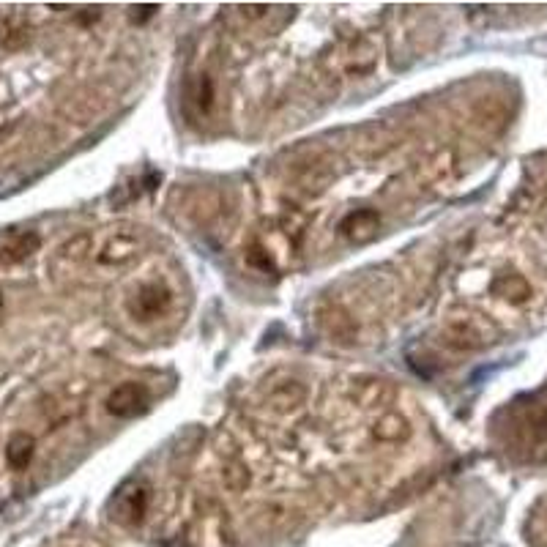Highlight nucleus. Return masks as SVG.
<instances>
[{"label": "nucleus", "instance_id": "obj_1", "mask_svg": "<svg viewBox=\"0 0 547 547\" xmlns=\"http://www.w3.org/2000/svg\"><path fill=\"white\" fill-rule=\"evenodd\" d=\"M170 301H173V293H170L165 282L148 279L129 299V312L135 315V320H156L170 310Z\"/></svg>", "mask_w": 547, "mask_h": 547}, {"label": "nucleus", "instance_id": "obj_2", "mask_svg": "<svg viewBox=\"0 0 547 547\" xmlns=\"http://www.w3.org/2000/svg\"><path fill=\"white\" fill-rule=\"evenodd\" d=\"M148 501H151L148 487L132 479L124 487H118L113 498V517L124 526H137V523H143L145 512H148Z\"/></svg>", "mask_w": 547, "mask_h": 547}, {"label": "nucleus", "instance_id": "obj_3", "mask_svg": "<svg viewBox=\"0 0 547 547\" xmlns=\"http://www.w3.org/2000/svg\"><path fill=\"white\" fill-rule=\"evenodd\" d=\"M148 405H151V392L137 381H126L121 386H115L110 397H107V411L118 416V419H137V416H143L148 411Z\"/></svg>", "mask_w": 547, "mask_h": 547}, {"label": "nucleus", "instance_id": "obj_4", "mask_svg": "<svg viewBox=\"0 0 547 547\" xmlns=\"http://www.w3.org/2000/svg\"><path fill=\"white\" fill-rule=\"evenodd\" d=\"M42 238L33 230H11L0 238V266H17L22 260H28L33 252H39Z\"/></svg>", "mask_w": 547, "mask_h": 547}, {"label": "nucleus", "instance_id": "obj_5", "mask_svg": "<svg viewBox=\"0 0 547 547\" xmlns=\"http://www.w3.org/2000/svg\"><path fill=\"white\" fill-rule=\"evenodd\" d=\"M378 225H381V217H378L375 208H359V211H351L348 217L342 219L340 230L345 238H351L356 244H364L378 233Z\"/></svg>", "mask_w": 547, "mask_h": 547}, {"label": "nucleus", "instance_id": "obj_6", "mask_svg": "<svg viewBox=\"0 0 547 547\" xmlns=\"http://www.w3.org/2000/svg\"><path fill=\"white\" fill-rule=\"evenodd\" d=\"M446 345H452L457 351H471L485 345V334L471 318H455L446 329Z\"/></svg>", "mask_w": 547, "mask_h": 547}, {"label": "nucleus", "instance_id": "obj_7", "mask_svg": "<svg viewBox=\"0 0 547 547\" xmlns=\"http://www.w3.org/2000/svg\"><path fill=\"white\" fill-rule=\"evenodd\" d=\"M137 255V238L129 233H115L99 252V263L104 266H121L126 260H132Z\"/></svg>", "mask_w": 547, "mask_h": 547}, {"label": "nucleus", "instance_id": "obj_8", "mask_svg": "<svg viewBox=\"0 0 547 547\" xmlns=\"http://www.w3.org/2000/svg\"><path fill=\"white\" fill-rule=\"evenodd\" d=\"M33 455H36V441H33V435H11V441L6 444V463H9L11 471H25V468L31 465Z\"/></svg>", "mask_w": 547, "mask_h": 547}, {"label": "nucleus", "instance_id": "obj_9", "mask_svg": "<svg viewBox=\"0 0 547 547\" xmlns=\"http://www.w3.org/2000/svg\"><path fill=\"white\" fill-rule=\"evenodd\" d=\"M372 433L378 441H386V444H397V441H405L411 427L405 422L400 413H383L378 422L372 424Z\"/></svg>", "mask_w": 547, "mask_h": 547}, {"label": "nucleus", "instance_id": "obj_10", "mask_svg": "<svg viewBox=\"0 0 547 547\" xmlns=\"http://www.w3.org/2000/svg\"><path fill=\"white\" fill-rule=\"evenodd\" d=\"M493 290H496L501 299L512 301V304H523L531 296V288H528V282L520 274H504L493 285Z\"/></svg>", "mask_w": 547, "mask_h": 547}, {"label": "nucleus", "instance_id": "obj_11", "mask_svg": "<svg viewBox=\"0 0 547 547\" xmlns=\"http://www.w3.org/2000/svg\"><path fill=\"white\" fill-rule=\"evenodd\" d=\"M301 400H304V386L296 381L282 383V386H277V389L271 392V403H274V408H279V411L296 408V405H301Z\"/></svg>", "mask_w": 547, "mask_h": 547}, {"label": "nucleus", "instance_id": "obj_12", "mask_svg": "<svg viewBox=\"0 0 547 547\" xmlns=\"http://www.w3.org/2000/svg\"><path fill=\"white\" fill-rule=\"evenodd\" d=\"M0 44L6 50H20L22 44H28V28L17 20H9L0 28Z\"/></svg>", "mask_w": 547, "mask_h": 547}, {"label": "nucleus", "instance_id": "obj_13", "mask_svg": "<svg viewBox=\"0 0 547 547\" xmlns=\"http://www.w3.org/2000/svg\"><path fill=\"white\" fill-rule=\"evenodd\" d=\"M192 99H195L197 107H200L203 113H208V110H211V104H214V83L208 80L206 74H203V77H197Z\"/></svg>", "mask_w": 547, "mask_h": 547}, {"label": "nucleus", "instance_id": "obj_14", "mask_svg": "<svg viewBox=\"0 0 547 547\" xmlns=\"http://www.w3.org/2000/svg\"><path fill=\"white\" fill-rule=\"evenodd\" d=\"M247 263L252 266V269H260V271H274V260H271V255L266 252V249L260 247V244H252V247L247 249Z\"/></svg>", "mask_w": 547, "mask_h": 547}, {"label": "nucleus", "instance_id": "obj_15", "mask_svg": "<svg viewBox=\"0 0 547 547\" xmlns=\"http://www.w3.org/2000/svg\"><path fill=\"white\" fill-rule=\"evenodd\" d=\"M0 310H3V296H0Z\"/></svg>", "mask_w": 547, "mask_h": 547}]
</instances>
